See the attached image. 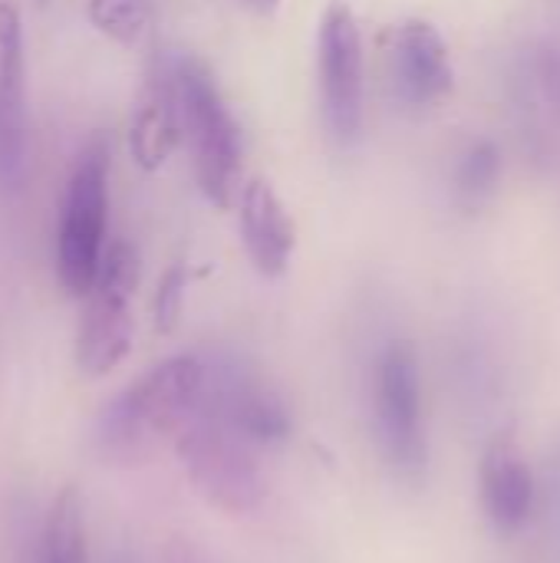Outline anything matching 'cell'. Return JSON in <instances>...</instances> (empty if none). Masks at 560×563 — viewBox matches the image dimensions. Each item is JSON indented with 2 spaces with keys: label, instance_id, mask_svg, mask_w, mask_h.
<instances>
[{
  "label": "cell",
  "instance_id": "1",
  "mask_svg": "<svg viewBox=\"0 0 560 563\" xmlns=\"http://www.w3.org/2000/svg\"><path fill=\"white\" fill-rule=\"evenodd\" d=\"M205 363L198 356H172L125 386L96 419L92 449L106 465L135 468L155 459L162 442L195 416L205 389Z\"/></svg>",
  "mask_w": 560,
  "mask_h": 563
},
{
  "label": "cell",
  "instance_id": "2",
  "mask_svg": "<svg viewBox=\"0 0 560 563\" xmlns=\"http://www.w3.org/2000/svg\"><path fill=\"white\" fill-rule=\"evenodd\" d=\"M165 76L175 102L178 142L188 148L198 188L218 208H228L238 191L241 142L238 125L211 79V73L191 56L165 59Z\"/></svg>",
  "mask_w": 560,
  "mask_h": 563
},
{
  "label": "cell",
  "instance_id": "3",
  "mask_svg": "<svg viewBox=\"0 0 560 563\" xmlns=\"http://www.w3.org/2000/svg\"><path fill=\"white\" fill-rule=\"evenodd\" d=\"M191 488L224 515H251L267 498V482L254 459V445L238 439L218 419L195 416L172 439Z\"/></svg>",
  "mask_w": 560,
  "mask_h": 563
},
{
  "label": "cell",
  "instance_id": "4",
  "mask_svg": "<svg viewBox=\"0 0 560 563\" xmlns=\"http://www.w3.org/2000/svg\"><path fill=\"white\" fill-rule=\"evenodd\" d=\"M139 290V254L129 241H112L102 251L99 271L86 290V307L76 330V366L89 379L109 376L135 343L132 297Z\"/></svg>",
  "mask_w": 560,
  "mask_h": 563
},
{
  "label": "cell",
  "instance_id": "5",
  "mask_svg": "<svg viewBox=\"0 0 560 563\" xmlns=\"http://www.w3.org/2000/svg\"><path fill=\"white\" fill-rule=\"evenodd\" d=\"M109 211V142L92 139L73 165L56 231V274L69 297H86L102 251Z\"/></svg>",
  "mask_w": 560,
  "mask_h": 563
},
{
  "label": "cell",
  "instance_id": "6",
  "mask_svg": "<svg viewBox=\"0 0 560 563\" xmlns=\"http://www.w3.org/2000/svg\"><path fill=\"white\" fill-rule=\"evenodd\" d=\"M373 416H376V442L386 465L403 482H422L429 468L422 376H419L416 350L403 340L389 343L376 363Z\"/></svg>",
  "mask_w": 560,
  "mask_h": 563
},
{
  "label": "cell",
  "instance_id": "7",
  "mask_svg": "<svg viewBox=\"0 0 560 563\" xmlns=\"http://www.w3.org/2000/svg\"><path fill=\"white\" fill-rule=\"evenodd\" d=\"M323 119L337 142L350 145L363 129V36L347 3H330L320 20Z\"/></svg>",
  "mask_w": 560,
  "mask_h": 563
},
{
  "label": "cell",
  "instance_id": "8",
  "mask_svg": "<svg viewBox=\"0 0 560 563\" xmlns=\"http://www.w3.org/2000/svg\"><path fill=\"white\" fill-rule=\"evenodd\" d=\"M383 53L396 102L409 109H429L452 92L455 69L449 43L429 20L396 23L383 40Z\"/></svg>",
  "mask_w": 560,
  "mask_h": 563
},
{
  "label": "cell",
  "instance_id": "9",
  "mask_svg": "<svg viewBox=\"0 0 560 563\" xmlns=\"http://www.w3.org/2000/svg\"><path fill=\"white\" fill-rule=\"evenodd\" d=\"M198 412L218 419L238 439L254 449L281 445L294 432V419L287 402L264 383L241 376L234 369L215 373L205 369V389L198 399Z\"/></svg>",
  "mask_w": 560,
  "mask_h": 563
},
{
  "label": "cell",
  "instance_id": "10",
  "mask_svg": "<svg viewBox=\"0 0 560 563\" xmlns=\"http://www.w3.org/2000/svg\"><path fill=\"white\" fill-rule=\"evenodd\" d=\"M512 102L525 129L528 145L551 152L560 142V53L548 43H528L515 53L512 73Z\"/></svg>",
  "mask_w": 560,
  "mask_h": 563
},
{
  "label": "cell",
  "instance_id": "11",
  "mask_svg": "<svg viewBox=\"0 0 560 563\" xmlns=\"http://www.w3.org/2000/svg\"><path fill=\"white\" fill-rule=\"evenodd\" d=\"M26 165V82L23 26L10 3H0V191L17 188Z\"/></svg>",
  "mask_w": 560,
  "mask_h": 563
},
{
  "label": "cell",
  "instance_id": "12",
  "mask_svg": "<svg viewBox=\"0 0 560 563\" xmlns=\"http://www.w3.org/2000/svg\"><path fill=\"white\" fill-rule=\"evenodd\" d=\"M238 221H241V241L248 247L254 271L264 277H281L287 271L297 238H294L290 214L284 211L277 191L267 181L251 178L241 185Z\"/></svg>",
  "mask_w": 560,
  "mask_h": 563
},
{
  "label": "cell",
  "instance_id": "13",
  "mask_svg": "<svg viewBox=\"0 0 560 563\" xmlns=\"http://www.w3.org/2000/svg\"><path fill=\"white\" fill-rule=\"evenodd\" d=\"M479 495H482L485 518L498 534H515L528 525L535 511L538 485L528 462L508 442H495L482 455Z\"/></svg>",
  "mask_w": 560,
  "mask_h": 563
},
{
  "label": "cell",
  "instance_id": "14",
  "mask_svg": "<svg viewBox=\"0 0 560 563\" xmlns=\"http://www.w3.org/2000/svg\"><path fill=\"white\" fill-rule=\"evenodd\" d=\"M175 145H178V122H175V102H172L165 63H162L132 115L129 148H132L135 165H142L145 172H155L168 162Z\"/></svg>",
  "mask_w": 560,
  "mask_h": 563
},
{
  "label": "cell",
  "instance_id": "15",
  "mask_svg": "<svg viewBox=\"0 0 560 563\" xmlns=\"http://www.w3.org/2000/svg\"><path fill=\"white\" fill-rule=\"evenodd\" d=\"M43 563H86V515L76 488H63L43 525Z\"/></svg>",
  "mask_w": 560,
  "mask_h": 563
},
{
  "label": "cell",
  "instance_id": "16",
  "mask_svg": "<svg viewBox=\"0 0 560 563\" xmlns=\"http://www.w3.org/2000/svg\"><path fill=\"white\" fill-rule=\"evenodd\" d=\"M498 175H502L498 145L488 139H479L462 152V158L455 165V191L462 201L479 205L492 195V188L498 185Z\"/></svg>",
  "mask_w": 560,
  "mask_h": 563
},
{
  "label": "cell",
  "instance_id": "17",
  "mask_svg": "<svg viewBox=\"0 0 560 563\" xmlns=\"http://www.w3.org/2000/svg\"><path fill=\"white\" fill-rule=\"evenodd\" d=\"M89 20L112 40L132 46L149 30V7L142 0H89Z\"/></svg>",
  "mask_w": 560,
  "mask_h": 563
},
{
  "label": "cell",
  "instance_id": "18",
  "mask_svg": "<svg viewBox=\"0 0 560 563\" xmlns=\"http://www.w3.org/2000/svg\"><path fill=\"white\" fill-rule=\"evenodd\" d=\"M182 307H185V267H168L155 287V300H152V320L158 333H172L182 320Z\"/></svg>",
  "mask_w": 560,
  "mask_h": 563
},
{
  "label": "cell",
  "instance_id": "19",
  "mask_svg": "<svg viewBox=\"0 0 560 563\" xmlns=\"http://www.w3.org/2000/svg\"><path fill=\"white\" fill-rule=\"evenodd\" d=\"M551 511H554V525L560 528V449L554 455V472H551Z\"/></svg>",
  "mask_w": 560,
  "mask_h": 563
},
{
  "label": "cell",
  "instance_id": "20",
  "mask_svg": "<svg viewBox=\"0 0 560 563\" xmlns=\"http://www.w3.org/2000/svg\"><path fill=\"white\" fill-rule=\"evenodd\" d=\"M241 3L251 7V10H257V13H271L277 7V0H241Z\"/></svg>",
  "mask_w": 560,
  "mask_h": 563
}]
</instances>
